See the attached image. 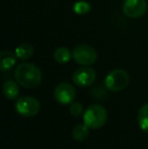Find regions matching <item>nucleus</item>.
I'll return each mask as SVG.
<instances>
[{
	"mask_svg": "<svg viewBox=\"0 0 148 149\" xmlns=\"http://www.w3.org/2000/svg\"><path fill=\"white\" fill-rule=\"evenodd\" d=\"M16 82L24 88H36L42 82V72L31 63H22L14 71Z\"/></svg>",
	"mask_w": 148,
	"mask_h": 149,
	"instance_id": "f257e3e1",
	"label": "nucleus"
},
{
	"mask_svg": "<svg viewBox=\"0 0 148 149\" xmlns=\"http://www.w3.org/2000/svg\"><path fill=\"white\" fill-rule=\"evenodd\" d=\"M70 114L73 117H79L83 114V107L80 102H72L70 104Z\"/></svg>",
	"mask_w": 148,
	"mask_h": 149,
	"instance_id": "dca6fc26",
	"label": "nucleus"
},
{
	"mask_svg": "<svg viewBox=\"0 0 148 149\" xmlns=\"http://www.w3.org/2000/svg\"><path fill=\"white\" fill-rule=\"evenodd\" d=\"M3 93L7 100H13L19 94V87H18L17 83L14 81H6L3 84Z\"/></svg>",
	"mask_w": 148,
	"mask_h": 149,
	"instance_id": "9d476101",
	"label": "nucleus"
},
{
	"mask_svg": "<svg viewBox=\"0 0 148 149\" xmlns=\"http://www.w3.org/2000/svg\"><path fill=\"white\" fill-rule=\"evenodd\" d=\"M125 15L130 18H140L147 10V3L145 0H125L122 6Z\"/></svg>",
	"mask_w": 148,
	"mask_h": 149,
	"instance_id": "423d86ee",
	"label": "nucleus"
},
{
	"mask_svg": "<svg viewBox=\"0 0 148 149\" xmlns=\"http://www.w3.org/2000/svg\"><path fill=\"white\" fill-rule=\"evenodd\" d=\"M108 120V112L101 104H91L83 114L84 125L89 129H99L106 124Z\"/></svg>",
	"mask_w": 148,
	"mask_h": 149,
	"instance_id": "f03ea898",
	"label": "nucleus"
},
{
	"mask_svg": "<svg viewBox=\"0 0 148 149\" xmlns=\"http://www.w3.org/2000/svg\"><path fill=\"white\" fill-rule=\"evenodd\" d=\"M15 54L18 59L20 60H28L32 58L34 55V48L31 44L22 43L19 46H17L15 49Z\"/></svg>",
	"mask_w": 148,
	"mask_h": 149,
	"instance_id": "9b49d317",
	"label": "nucleus"
},
{
	"mask_svg": "<svg viewBox=\"0 0 148 149\" xmlns=\"http://www.w3.org/2000/svg\"><path fill=\"white\" fill-rule=\"evenodd\" d=\"M41 110V104L37 98L33 96H22L15 102V111L20 116L32 118L36 116Z\"/></svg>",
	"mask_w": 148,
	"mask_h": 149,
	"instance_id": "39448f33",
	"label": "nucleus"
},
{
	"mask_svg": "<svg viewBox=\"0 0 148 149\" xmlns=\"http://www.w3.org/2000/svg\"><path fill=\"white\" fill-rule=\"evenodd\" d=\"M73 10L75 13L79 15L86 14L90 10V4L87 3L86 1H77L73 5Z\"/></svg>",
	"mask_w": 148,
	"mask_h": 149,
	"instance_id": "2eb2a0df",
	"label": "nucleus"
},
{
	"mask_svg": "<svg viewBox=\"0 0 148 149\" xmlns=\"http://www.w3.org/2000/svg\"><path fill=\"white\" fill-rule=\"evenodd\" d=\"M54 96L60 104L66 106V104H71L73 102L76 96V91L71 84L67 82H62L56 86L54 90Z\"/></svg>",
	"mask_w": 148,
	"mask_h": 149,
	"instance_id": "0eeeda50",
	"label": "nucleus"
},
{
	"mask_svg": "<svg viewBox=\"0 0 148 149\" xmlns=\"http://www.w3.org/2000/svg\"><path fill=\"white\" fill-rule=\"evenodd\" d=\"M72 57L77 64L82 66H90L97 61V55L95 50L86 44L78 45L72 51Z\"/></svg>",
	"mask_w": 148,
	"mask_h": 149,
	"instance_id": "20e7f679",
	"label": "nucleus"
},
{
	"mask_svg": "<svg viewBox=\"0 0 148 149\" xmlns=\"http://www.w3.org/2000/svg\"><path fill=\"white\" fill-rule=\"evenodd\" d=\"M97 78V73L92 68L88 66H84L78 68L74 71L72 74V80L78 86H89L95 81Z\"/></svg>",
	"mask_w": 148,
	"mask_h": 149,
	"instance_id": "6e6552de",
	"label": "nucleus"
},
{
	"mask_svg": "<svg viewBox=\"0 0 148 149\" xmlns=\"http://www.w3.org/2000/svg\"><path fill=\"white\" fill-rule=\"evenodd\" d=\"M17 56L10 51H2L0 53V69L1 71H8L16 64Z\"/></svg>",
	"mask_w": 148,
	"mask_h": 149,
	"instance_id": "1a4fd4ad",
	"label": "nucleus"
},
{
	"mask_svg": "<svg viewBox=\"0 0 148 149\" xmlns=\"http://www.w3.org/2000/svg\"><path fill=\"white\" fill-rule=\"evenodd\" d=\"M138 125L143 131L148 132V104H143L138 112Z\"/></svg>",
	"mask_w": 148,
	"mask_h": 149,
	"instance_id": "4468645a",
	"label": "nucleus"
},
{
	"mask_svg": "<svg viewBox=\"0 0 148 149\" xmlns=\"http://www.w3.org/2000/svg\"><path fill=\"white\" fill-rule=\"evenodd\" d=\"M130 82L128 72L123 69H115L105 78V86L110 91L118 92L125 89Z\"/></svg>",
	"mask_w": 148,
	"mask_h": 149,
	"instance_id": "7ed1b4c3",
	"label": "nucleus"
},
{
	"mask_svg": "<svg viewBox=\"0 0 148 149\" xmlns=\"http://www.w3.org/2000/svg\"><path fill=\"white\" fill-rule=\"evenodd\" d=\"M72 58V52L66 47H59L54 52V59L59 64H66Z\"/></svg>",
	"mask_w": 148,
	"mask_h": 149,
	"instance_id": "f8f14e48",
	"label": "nucleus"
},
{
	"mask_svg": "<svg viewBox=\"0 0 148 149\" xmlns=\"http://www.w3.org/2000/svg\"><path fill=\"white\" fill-rule=\"evenodd\" d=\"M72 136L76 141H84L89 136V128L85 125H77L72 131Z\"/></svg>",
	"mask_w": 148,
	"mask_h": 149,
	"instance_id": "ddd939ff",
	"label": "nucleus"
}]
</instances>
